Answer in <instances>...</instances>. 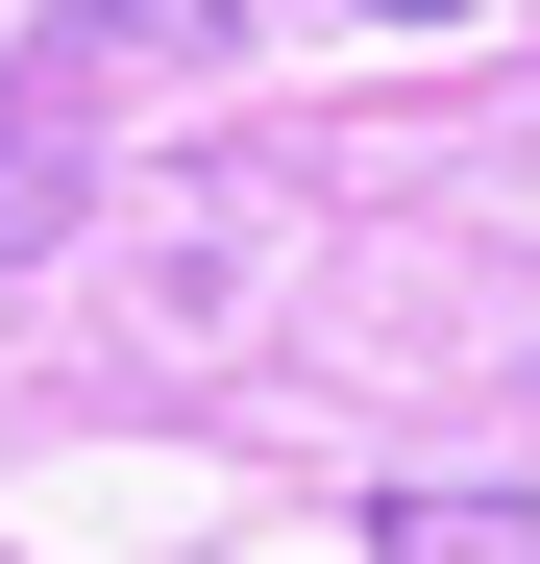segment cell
Instances as JSON below:
<instances>
[{
  "mask_svg": "<svg viewBox=\"0 0 540 564\" xmlns=\"http://www.w3.org/2000/svg\"><path fill=\"white\" fill-rule=\"evenodd\" d=\"M197 50H222V0H99L0 74V246L50 221V148H99V74H197Z\"/></svg>",
  "mask_w": 540,
  "mask_h": 564,
  "instance_id": "1",
  "label": "cell"
},
{
  "mask_svg": "<svg viewBox=\"0 0 540 564\" xmlns=\"http://www.w3.org/2000/svg\"><path fill=\"white\" fill-rule=\"evenodd\" d=\"M369 564H540V491H393Z\"/></svg>",
  "mask_w": 540,
  "mask_h": 564,
  "instance_id": "2",
  "label": "cell"
}]
</instances>
